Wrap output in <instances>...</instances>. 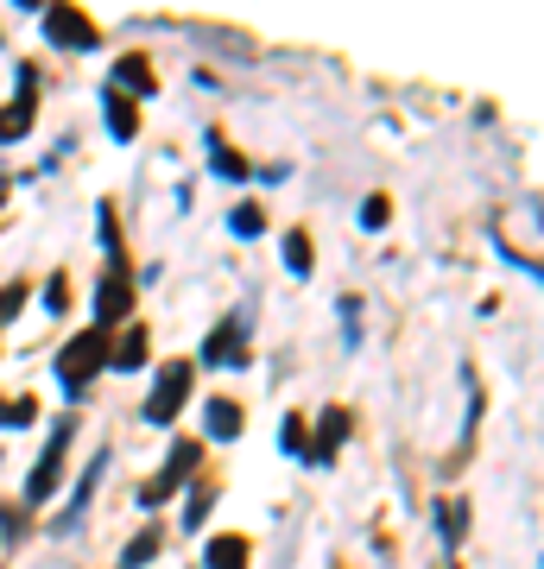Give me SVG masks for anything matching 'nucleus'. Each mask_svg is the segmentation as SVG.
I'll list each match as a JSON object with an SVG mask.
<instances>
[{
  "label": "nucleus",
  "mask_w": 544,
  "mask_h": 569,
  "mask_svg": "<svg viewBox=\"0 0 544 569\" xmlns=\"http://www.w3.org/2000/svg\"><path fill=\"white\" fill-rule=\"evenodd\" d=\"M209 165H215L222 178H247V165H241V153H234V146H222L215 133H209Z\"/></svg>",
  "instance_id": "2eb2a0df"
},
{
  "label": "nucleus",
  "mask_w": 544,
  "mask_h": 569,
  "mask_svg": "<svg viewBox=\"0 0 544 569\" xmlns=\"http://www.w3.org/2000/svg\"><path fill=\"white\" fill-rule=\"evenodd\" d=\"M209 437L215 443L241 437V405H234V399H209Z\"/></svg>",
  "instance_id": "ddd939ff"
},
{
  "label": "nucleus",
  "mask_w": 544,
  "mask_h": 569,
  "mask_svg": "<svg viewBox=\"0 0 544 569\" xmlns=\"http://www.w3.org/2000/svg\"><path fill=\"white\" fill-rule=\"evenodd\" d=\"M437 513H443V538L456 544V538H463V532H468V506H463V500H443Z\"/></svg>",
  "instance_id": "6ab92c4d"
},
{
  "label": "nucleus",
  "mask_w": 544,
  "mask_h": 569,
  "mask_svg": "<svg viewBox=\"0 0 544 569\" xmlns=\"http://www.w3.org/2000/svg\"><path fill=\"white\" fill-rule=\"evenodd\" d=\"M286 266H291V272H311V234H304V228L286 234Z\"/></svg>",
  "instance_id": "f3484780"
},
{
  "label": "nucleus",
  "mask_w": 544,
  "mask_h": 569,
  "mask_svg": "<svg viewBox=\"0 0 544 569\" xmlns=\"http://www.w3.org/2000/svg\"><path fill=\"white\" fill-rule=\"evenodd\" d=\"M209 506H215V481H197V488H190V513H184V525L197 532V525L209 518Z\"/></svg>",
  "instance_id": "dca6fc26"
},
{
  "label": "nucleus",
  "mask_w": 544,
  "mask_h": 569,
  "mask_svg": "<svg viewBox=\"0 0 544 569\" xmlns=\"http://www.w3.org/2000/svg\"><path fill=\"white\" fill-rule=\"evenodd\" d=\"M197 462H203V443H178L171 449V462H165V475H153L146 488H140V506H158V500H171V493L197 475Z\"/></svg>",
  "instance_id": "f03ea898"
},
{
  "label": "nucleus",
  "mask_w": 544,
  "mask_h": 569,
  "mask_svg": "<svg viewBox=\"0 0 544 569\" xmlns=\"http://www.w3.org/2000/svg\"><path fill=\"white\" fill-rule=\"evenodd\" d=\"M45 32H52V45H70V52H96V45H102L96 20L77 13V7H52V13H45Z\"/></svg>",
  "instance_id": "39448f33"
},
{
  "label": "nucleus",
  "mask_w": 544,
  "mask_h": 569,
  "mask_svg": "<svg viewBox=\"0 0 544 569\" xmlns=\"http://www.w3.org/2000/svg\"><path fill=\"white\" fill-rule=\"evenodd\" d=\"M108 133H114V140H133V133H140V108H133L127 96H114V89H108Z\"/></svg>",
  "instance_id": "4468645a"
},
{
  "label": "nucleus",
  "mask_w": 544,
  "mask_h": 569,
  "mask_svg": "<svg viewBox=\"0 0 544 569\" xmlns=\"http://www.w3.org/2000/svg\"><path fill=\"white\" fill-rule=\"evenodd\" d=\"M70 431H77V424L64 417V424L52 431V443H45L38 468H32V481H26V500H32V506H38V500H52V488H57V468H64V449H70Z\"/></svg>",
  "instance_id": "423d86ee"
},
{
  "label": "nucleus",
  "mask_w": 544,
  "mask_h": 569,
  "mask_svg": "<svg viewBox=\"0 0 544 569\" xmlns=\"http://www.w3.org/2000/svg\"><path fill=\"white\" fill-rule=\"evenodd\" d=\"M279 443H286V456H304V417H298V412L279 424Z\"/></svg>",
  "instance_id": "4be33fe9"
},
{
  "label": "nucleus",
  "mask_w": 544,
  "mask_h": 569,
  "mask_svg": "<svg viewBox=\"0 0 544 569\" xmlns=\"http://www.w3.org/2000/svg\"><path fill=\"white\" fill-rule=\"evenodd\" d=\"M45 304H52V311H70V279H64V272L45 284Z\"/></svg>",
  "instance_id": "393cba45"
},
{
  "label": "nucleus",
  "mask_w": 544,
  "mask_h": 569,
  "mask_svg": "<svg viewBox=\"0 0 544 569\" xmlns=\"http://www.w3.org/2000/svg\"><path fill=\"white\" fill-rule=\"evenodd\" d=\"M184 399H190V361H165L153 399H146V417H153V424H171Z\"/></svg>",
  "instance_id": "20e7f679"
},
{
  "label": "nucleus",
  "mask_w": 544,
  "mask_h": 569,
  "mask_svg": "<svg viewBox=\"0 0 544 569\" xmlns=\"http://www.w3.org/2000/svg\"><path fill=\"white\" fill-rule=\"evenodd\" d=\"M387 215H392L387 197H367V203H362V228H387Z\"/></svg>",
  "instance_id": "b1692460"
},
{
  "label": "nucleus",
  "mask_w": 544,
  "mask_h": 569,
  "mask_svg": "<svg viewBox=\"0 0 544 569\" xmlns=\"http://www.w3.org/2000/svg\"><path fill=\"white\" fill-rule=\"evenodd\" d=\"M241 336H247V316L234 311L222 330H209V342H203V361L209 367H241L247 355H241Z\"/></svg>",
  "instance_id": "0eeeda50"
},
{
  "label": "nucleus",
  "mask_w": 544,
  "mask_h": 569,
  "mask_svg": "<svg viewBox=\"0 0 544 569\" xmlns=\"http://www.w3.org/2000/svg\"><path fill=\"white\" fill-rule=\"evenodd\" d=\"M229 228H234V234H241V241H254V234H259V228H266V215H259V209H254V203H241V209H234V215H229Z\"/></svg>",
  "instance_id": "aec40b11"
},
{
  "label": "nucleus",
  "mask_w": 544,
  "mask_h": 569,
  "mask_svg": "<svg viewBox=\"0 0 544 569\" xmlns=\"http://www.w3.org/2000/svg\"><path fill=\"white\" fill-rule=\"evenodd\" d=\"M32 412H38L32 399H13V405L0 399V424H13V431H20V424H32Z\"/></svg>",
  "instance_id": "5701e85b"
},
{
  "label": "nucleus",
  "mask_w": 544,
  "mask_h": 569,
  "mask_svg": "<svg viewBox=\"0 0 544 569\" xmlns=\"http://www.w3.org/2000/svg\"><path fill=\"white\" fill-rule=\"evenodd\" d=\"M32 96H38V70H20V102L0 114V146H7V140H26V133H32Z\"/></svg>",
  "instance_id": "6e6552de"
},
{
  "label": "nucleus",
  "mask_w": 544,
  "mask_h": 569,
  "mask_svg": "<svg viewBox=\"0 0 544 569\" xmlns=\"http://www.w3.org/2000/svg\"><path fill=\"white\" fill-rule=\"evenodd\" d=\"M342 437H348V412H323V431H317V443H304V462L330 468V462H336V449H342Z\"/></svg>",
  "instance_id": "1a4fd4ad"
},
{
  "label": "nucleus",
  "mask_w": 544,
  "mask_h": 569,
  "mask_svg": "<svg viewBox=\"0 0 544 569\" xmlns=\"http://www.w3.org/2000/svg\"><path fill=\"white\" fill-rule=\"evenodd\" d=\"M127 311H133V279H127V259H114L102 272V291H96V330H114Z\"/></svg>",
  "instance_id": "7ed1b4c3"
},
{
  "label": "nucleus",
  "mask_w": 544,
  "mask_h": 569,
  "mask_svg": "<svg viewBox=\"0 0 544 569\" xmlns=\"http://www.w3.org/2000/svg\"><path fill=\"white\" fill-rule=\"evenodd\" d=\"M437 569H456V564H437Z\"/></svg>",
  "instance_id": "a878e982"
},
{
  "label": "nucleus",
  "mask_w": 544,
  "mask_h": 569,
  "mask_svg": "<svg viewBox=\"0 0 544 569\" xmlns=\"http://www.w3.org/2000/svg\"><path fill=\"white\" fill-rule=\"evenodd\" d=\"M153 557H158V532H140V538H133L127 550H121V564H127V569H140V564H153Z\"/></svg>",
  "instance_id": "a211bd4d"
},
{
  "label": "nucleus",
  "mask_w": 544,
  "mask_h": 569,
  "mask_svg": "<svg viewBox=\"0 0 544 569\" xmlns=\"http://www.w3.org/2000/svg\"><path fill=\"white\" fill-rule=\"evenodd\" d=\"M20 304H26V284H20V279L0 284V323H13V316H20Z\"/></svg>",
  "instance_id": "412c9836"
},
{
  "label": "nucleus",
  "mask_w": 544,
  "mask_h": 569,
  "mask_svg": "<svg viewBox=\"0 0 544 569\" xmlns=\"http://www.w3.org/2000/svg\"><path fill=\"white\" fill-rule=\"evenodd\" d=\"M108 89L133 102V96H153L158 77H153V64H146V57H121V64H114V82H108Z\"/></svg>",
  "instance_id": "9d476101"
},
{
  "label": "nucleus",
  "mask_w": 544,
  "mask_h": 569,
  "mask_svg": "<svg viewBox=\"0 0 544 569\" xmlns=\"http://www.w3.org/2000/svg\"><path fill=\"white\" fill-rule=\"evenodd\" d=\"M102 367H108V330H82L77 342H64V355H57V380H64V392H82Z\"/></svg>",
  "instance_id": "f257e3e1"
},
{
  "label": "nucleus",
  "mask_w": 544,
  "mask_h": 569,
  "mask_svg": "<svg viewBox=\"0 0 544 569\" xmlns=\"http://www.w3.org/2000/svg\"><path fill=\"white\" fill-rule=\"evenodd\" d=\"M146 348H153V342H146V330H140V323H127V336L108 342V367L133 373V367H146Z\"/></svg>",
  "instance_id": "9b49d317"
},
{
  "label": "nucleus",
  "mask_w": 544,
  "mask_h": 569,
  "mask_svg": "<svg viewBox=\"0 0 544 569\" xmlns=\"http://www.w3.org/2000/svg\"><path fill=\"white\" fill-rule=\"evenodd\" d=\"M247 550H254V544L241 538V532H222V538L203 550V564L209 569H247Z\"/></svg>",
  "instance_id": "f8f14e48"
}]
</instances>
